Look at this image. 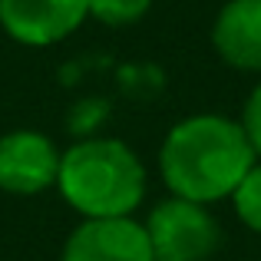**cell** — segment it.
I'll list each match as a JSON object with an SVG mask.
<instances>
[{
  "mask_svg": "<svg viewBox=\"0 0 261 261\" xmlns=\"http://www.w3.org/2000/svg\"><path fill=\"white\" fill-rule=\"evenodd\" d=\"M60 261H152L146 225L129 218H80L66 235Z\"/></svg>",
  "mask_w": 261,
  "mask_h": 261,
  "instance_id": "8992f818",
  "label": "cell"
},
{
  "mask_svg": "<svg viewBox=\"0 0 261 261\" xmlns=\"http://www.w3.org/2000/svg\"><path fill=\"white\" fill-rule=\"evenodd\" d=\"M152 261H208L222 245V228L208 205L169 195L146 215Z\"/></svg>",
  "mask_w": 261,
  "mask_h": 261,
  "instance_id": "3957f363",
  "label": "cell"
},
{
  "mask_svg": "<svg viewBox=\"0 0 261 261\" xmlns=\"http://www.w3.org/2000/svg\"><path fill=\"white\" fill-rule=\"evenodd\" d=\"M57 192L80 218H129L149 192L142 155L116 136H86L60 155Z\"/></svg>",
  "mask_w": 261,
  "mask_h": 261,
  "instance_id": "7a4b0ae2",
  "label": "cell"
},
{
  "mask_svg": "<svg viewBox=\"0 0 261 261\" xmlns=\"http://www.w3.org/2000/svg\"><path fill=\"white\" fill-rule=\"evenodd\" d=\"M212 46L225 66L261 76V0H225L212 20Z\"/></svg>",
  "mask_w": 261,
  "mask_h": 261,
  "instance_id": "52a82bcc",
  "label": "cell"
},
{
  "mask_svg": "<svg viewBox=\"0 0 261 261\" xmlns=\"http://www.w3.org/2000/svg\"><path fill=\"white\" fill-rule=\"evenodd\" d=\"M231 212L248 231L261 235V162L248 169V175L238 182V189L231 192Z\"/></svg>",
  "mask_w": 261,
  "mask_h": 261,
  "instance_id": "ba28073f",
  "label": "cell"
},
{
  "mask_svg": "<svg viewBox=\"0 0 261 261\" xmlns=\"http://www.w3.org/2000/svg\"><path fill=\"white\" fill-rule=\"evenodd\" d=\"M238 119L222 113H192L178 119L159 146V175L169 195L195 205L228 202L255 166Z\"/></svg>",
  "mask_w": 261,
  "mask_h": 261,
  "instance_id": "6da1fadb",
  "label": "cell"
},
{
  "mask_svg": "<svg viewBox=\"0 0 261 261\" xmlns=\"http://www.w3.org/2000/svg\"><path fill=\"white\" fill-rule=\"evenodd\" d=\"M89 20V0H0V30L20 46H57Z\"/></svg>",
  "mask_w": 261,
  "mask_h": 261,
  "instance_id": "5b68a950",
  "label": "cell"
},
{
  "mask_svg": "<svg viewBox=\"0 0 261 261\" xmlns=\"http://www.w3.org/2000/svg\"><path fill=\"white\" fill-rule=\"evenodd\" d=\"M149 10H152V0H89V20L109 30L136 27Z\"/></svg>",
  "mask_w": 261,
  "mask_h": 261,
  "instance_id": "9c48e42d",
  "label": "cell"
},
{
  "mask_svg": "<svg viewBox=\"0 0 261 261\" xmlns=\"http://www.w3.org/2000/svg\"><path fill=\"white\" fill-rule=\"evenodd\" d=\"M238 126H242V133H245V139H248L255 159L261 162V80L248 89V96H245L242 116H238Z\"/></svg>",
  "mask_w": 261,
  "mask_h": 261,
  "instance_id": "30bf717a",
  "label": "cell"
},
{
  "mask_svg": "<svg viewBox=\"0 0 261 261\" xmlns=\"http://www.w3.org/2000/svg\"><path fill=\"white\" fill-rule=\"evenodd\" d=\"M102 119H106V102H102V99H83V102H76V106H73L70 129L76 133V139L99 136Z\"/></svg>",
  "mask_w": 261,
  "mask_h": 261,
  "instance_id": "8fae6325",
  "label": "cell"
},
{
  "mask_svg": "<svg viewBox=\"0 0 261 261\" xmlns=\"http://www.w3.org/2000/svg\"><path fill=\"white\" fill-rule=\"evenodd\" d=\"M63 149L43 129L20 126L0 136V192L33 198L57 189Z\"/></svg>",
  "mask_w": 261,
  "mask_h": 261,
  "instance_id": "277c9868",
  "label": "cell"
}]
</instances>
